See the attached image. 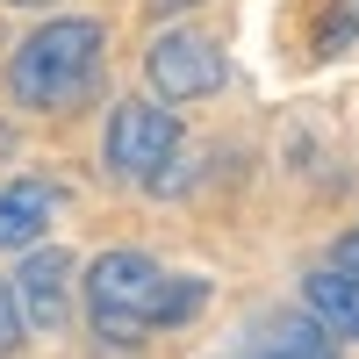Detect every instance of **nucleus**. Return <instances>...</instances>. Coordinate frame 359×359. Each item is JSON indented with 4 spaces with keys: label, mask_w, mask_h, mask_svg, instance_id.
Returning a JSON list of instances; mask_svg holds the SVG:
<instances>
[{
    "label": "nucleus",
    "mask_w": 359,
    "mask_h": 359,
    "mask_svg": "<svg viewBox=\"0 0 359 359\" xmlns=\"http://www.w3.org/2000/svg\"><path fill=\"white\" fill-rule=\"evenodd\" d=\"M172 8H187V0H151V15H172Z\"/></svg>",
    "instance_id": "11"
},
{
    "label": "nucleus",
    "mask_w": 359,
    "mask_h": 359,
    "mask_svg": "<svg viewBox=\"0 0 359 359\" xmlns=\"http://www.w3.org/2000/svg\"><path fill=\"white\" fill-rule=\"evenodd\" d=\"M180 151V115L158 101H123L108 115V165L123 180H158V165H172Z\"/></svg>",
    "instance_id": "3"
},
{
    "label": "nucleus",
    "mask_w": 359,
    "mask_h": 359,
    "mask_svg": "<svg viewBox=\"0 0 359 359\" xmlns=\"http://www.w3.org/2000/svg\"><path fill=\"white\" fill-rule=\"evenodd\" d=\"M8 8H50V0H8Z\"/></svg>",
    "instance_id": "13"
},
{
    "label": "nucleus",
    "mask_w": 359,
    "mask_h": 359,
    "mask_svg": "<svg viewBox=\"0 0 359 359\" xmlns=\"http://www.w3.org/2000/svg\"><path fill=\"white\" fill-rule=\"evenodd\" d=\"M8 287H15L22 331H36V338H57V331H65V287H72V259L57 252V245H36V252L22 259V273H15Z\"/></svg>",
    "instance_id": "5"
},
{
    "label": "nucleus",
    "mask_w": 359,
    "mask_h": 359,
    "mask_svg": "<svg viewBox=\"0 0 359 359\" xmlns=\"http://www.w3.org/2000/svg\"><path fill=\"white\" fill-rule=\"evenodd\" d=\"M302 302H309V316H316L331 338H359V273L323 266V273L302 280Z\"/></svg>",
    "instance_id": "8"
},
{
    "label": "nucleus",
    "mask_w": 359,
    "mask_h": 359,
    "mask_svg": "<svg viewBox=\"0 0 359 359\" xmlns=\"http://www.w3.org/2000/svg\"><path fill=\"white\" fill-rule=\"evenodd\" d=\"M201 280L194 273H165L158 259L144 252H101L86 266V323L108 345H137L151 331H172L201 309Z\"/></svg>",
    "instance_id": "1"
},
{
    "label": "nucleus",
    "mask_w": 359,
    "mask_h": 359,
    "mask_svg": "<svg viewBox=\"0 0 359 359\" xmlns=\"http://www.w3.org/2000/svg\"><path fill=\"white\" fill-rule=\"evenodd\" d=\"M8 144H15V130H8V123H0V158H8Z\"/></svg>",
    "instance_id": "12"
},
{
    "label": "nucleus",
    "mask_w": 359,
    "mask_h": 359,
    "mask_svg": "<svg viewBox=\"0 0 359 359\" xmlns=\"http://www.w3.org/2000/svg\"><path fill=\"white\" fill-rule=\"evenodd\" d=\"M331 266H345V273H359V230H345V237H338V252H331Z\"/></svg>",
    "instance_id": "10"
},
{
    "label": "nucleus",
    "mask_w": 359,
    "mask_h": 359,
    "mask_svg": "<svg viewBox=\"0 0 359 359\" xmlns=\"http://www.w3.org/2000/svg\"><path fill=\"white\" fill-rule=\"evenodd\" d=\"M144 72H151L158 101H201V94L223 86V50L208 43V36H194V29H172V36L151 43Z\"/></svg>",
    "instance_id": "4"
},
{
    "label": "nucleus",
    "mask_w": 359,
    "mask_h": 359,
    "mask_svg": "<svg viewBox=\"0 0 359 359\" xmlns=\"http://www.w3.org/2000/svg\"><path fill=\"white\" fill-rule=\"evenodd\" d=\"M15 345H22V309H15V287L0 280V359H8Z\"/></svg>",
    "instance_id": "9"
},
{
    "label": "nucleus",
    "mask_w": 359,
    "mask_h": 359,
    "mask_svg": "<svg viewBox=\"0 0 359 359\" xmlns=\"http://www.w3.org/2000/svg\"><path fill=\"white\" fill-rule=\"evenodd\" d=\"M237 359H338V345L316 316H273L237 345Z\"/></svg>",
    "instance_id": "7"
},
{
    "label": "nucleus",
    "mask_w": 359,
    "mask_h": 359,
    "mask_svg": "<svg viewBox=\"0 0 359 359\" xmlns=\"http://www.w3.org/2000/svg\"><path fill=\"white\" fill-rule=\"evenodd\" d=\"M50 208H57L50 180H8L0 187V252H29L50 223Z\"/></svg>",
    "instance_id": "6"
},
{
    "label": "nucleus",
    "mask_w": 359,
    "mask_h": 359,
    "mask_svg": "<svg viewBox=\"0 0 359 359\" xmlns=\"http://www.w3.org/2000/svg\"><path fill=\"white\" fill-rule=\"evenodd\" d=\"M108 72V36H101V22H43L36 36H22L15 57H8V94L22 108H43V115H65L79 108L86 94L101 86Z\"/></svg>",
    "instance_id": "2"
}]
</instances>
